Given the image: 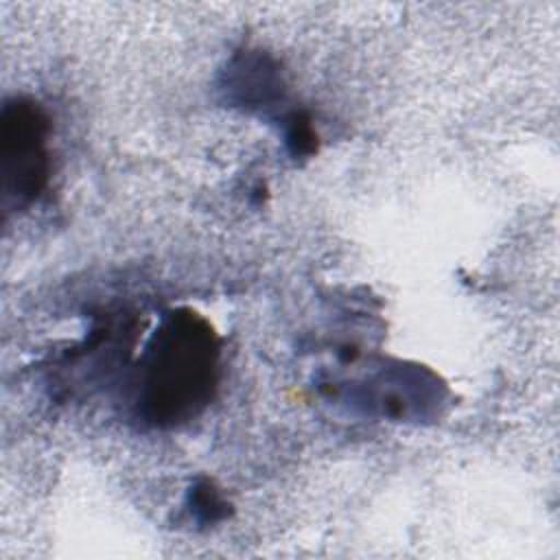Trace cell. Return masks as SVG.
<instances>
[{
  "mask_svg": "<svg viewBox=\"0 0 560 560\" xmlns=\"http://www.w3.org/2000/svg\"><path fill=\"white\" fill-rule=\"evenodd\" d=\"M282 125H284V142L291 151V155L295 158H304V155H311L315 153L317 149V133L308 120L306 114L302 112H289L284 118H282Z\"/></svg>",
  "mask_w": 560,
  "mask_h": 560,
  "instance_id": "cell-4",
  "label": "cell"
},
{
  "mask_svg": "<svg viewBox=\"0 0 560 560\" xmlns=\"http://www.w3.org/2000/svg\"><path fill=\"white\" fill-rule=\"evenodd\" d=\"M190 512L201 523H217L228 514V503L210 481H199L190 490Z\"/></svg>",
  "mask_w": 560,
  "mask_h": 560,
  "instance_id": "cell-5",
  "label": "cell"
},
{
  "mask_svg": "<svg viewBox=\"0 0 560 560\" xmlns=\"http://www.w3.org/2000/svg\"><path fill=\"white\" fill-rule=\"evenodd\" d=\"M50 118L28 98L13 96L0 112V179L4 208H26L50 177Z\"/></svg>",
  "mask_w": 560,
  "mask_h": 560,
  "instance_id": "cell-2",
  "label": "cell"
},
{
  "mask_svg": "<svg viewBox=\"0 0 560 560\" xmlns=\"http://www.w3.org/2000/svg\"><path fill=\"white\" fill-rule=\"evenodd\" d=\"M225 90L234 103L247 109L271 107L284 98L282 77L276 63L262 52L238 55L228 68Z\"/></svg>",
  "mask_w": 560,
  "mask_h": 560,
  "instance_id": "cell-3",
  "label": "cell"
},
{
  "mask_svg": "<svg viewBox=\"0 0 560 560\" xmlns=\"http://www.w3.org/2000/svg\"><path fill=\"white\" fill-rule=\"evenodd\" d=\"M219 374L221 341L212 324L190 308L171 311L140 352L133 409L149 427H182L212 402Z\"/></svg>",
  "mask_w": 560,
  "mask_h": 560,
  "instance_id": "cell-1",
  "label": "cell"
}]
</instances>
